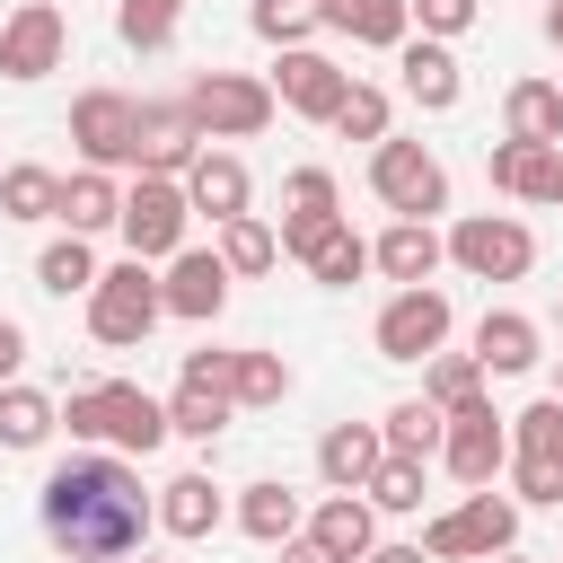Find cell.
Returning a JSON list of instances; mask_svg holds the SVG:
<instances>
[{
	"label": "cell",
	"instance_id": "6da1fadb",
	"mask_svg": "<svg viewBox=\"0 0 563 563\" xmlns=\"http://www.w3.org/2000/svg\"><path fill=\"white\" fill-rule=\"evenodd\" d=\"M35 519H44V537H53L70 563H132V554L150 545V528H158V501L141 493L132 457L79 449V457H62V466L35 484Z\"/></svg>",
	"mask_w": 563,
	"mask_h": 563
},
{
	"label": "cell",
	"instance_id": "7a4b0ae2",
	"mask_svg": "<svg viewBox=\"0 0 563 563\" xmlns=\"http://www.w3.org/2000/svg\"><path fill=\"white\" fill-rule=\"evenodd\" d=\"M62 422H70V440H88V449H114V457H150V449L167 440V396L132 387V378H97V387H70Z\"/></svg>",
	"mask_w": 563,
	"mask_h": 563
},
{
	"label": "cell",
	"instance_id": "3957f363",
	"mask_svg": "<svg viewBox=\"0 0 563 563\" xmlns=\"http://www.w3.org/2000/svg\"><path fill=\"white\" fill-rule=\"evenodd\" d=\"M167 317V299H158V273L141 264V255H123V264H106L97 273V290H88V334L106 343V352H132V343H150V325Z\"/></svg>",
	"mask_w": 563,
	"mask_h": 563
},
{
	"label": "cell",
	"instance_id": "277c9868",
	"mask_svg": "<svg viewBox=\"0 0 563 563\" xmlns=\"http://www.w3.org/2000/svg\"><path fill=\"white\" fill-rule=\"evenodd\" d=\"M176 106L194 114L202 141H255L273 123V79H255V70H202Z\"/></svg>",
	"mask_w": 563,
	"mask_h": 563
},
{
	"label": "cell",
	"instance_id": "5b68a950",
	"mask_svg": "<svg viewBox=\"0 0 563 563\" xmlns=\"http://www.w3.org/2000/svg\"><path fill=\"white\" fill-rule=\"evenodd\" d=\"M185 229H194L185 176H132V185H123V220H114L123 255H141V264H167V255L185 246Z\"/></svg>",
	"mask_w": 563,
	"mask_h": 563
},
{
	"label": "cell",
	"instance_id": "8992f818",
	"mask_svg": "<svg viewBox=\"0 0 563 563\" xmlns=\"http://www.w3.org/2000/svg\"><path fill=\"white\" fill-rule=\"evenodd\" d=\"M510 537H519V501L493 493V484H475L457 510H440V519L422 528V554H431V563H484V554H501Z\"/></svg>",
	"mask_w": 563,
	"mask_h": 563
},
{
	"label": "cell",
	"instance_id": "52a82bcc",
	"mask_svg": "<svg viewBox=\"0 0 563 563\" xmlns=\"http://www.w3.org/2000/svg\"><path fill=\"white\" fill-rule=\"evenodd\" d=\"M369 194L396 211V220H431V211H449V167L422 150V141H369Z\"/></svg>",
	"mask_w": 563,
	"mask_h": 563
},
{
	"label": "cell",
	"instance_id": "ba28073f",
	"mask_svg": "<svg viewBox=\"0 0 563 563\" xmlns=\"http://www.w3.org/2000/svg\"><path fill=\"white\" fill-rule=\"evenodd\" d=\"M440 246H449V264L475 273V282H528V264H537V238H528V220H510V211H466Z\"/></svg>",
	"mask_w": 563,
	"mask_h": 563
},
{
	"label": "cell",
	"instance_id": "9c48e42d",
	"mask_svg": "<svg viewBox=\"0 0 563 563\" xmlns=\"http://www.w3.org/2000/svg\"><path fill=\"white\" fill-rule=\"evenodd\" d=\"M449 325H457L449 290H440V282H413V290H396V299L378 308L369 343H378V361H431V352L449 343Z\"/></svg>",
	"mask_w": 563,
	"mask_h": 563
},
{
	"label": "cell",
	"instance_id": "30bf717a",
	"mask_svg": "<svg viewBox=\"0 0 563 563\" xmlns=\"http://www.w3.org/2000/svg\"><path fill=\"white\" fill-rule=\"evenodd\" d=\"M70 141H79V158L88 167H141V106L123 97V88H88L79 106H70Z\"/></svg>",
	"mask_w": 563,
	"mask_h": 563
},
{
	"label": "cell",
	"instance_id": "8fae6325",
	"mask_svg": "<svg viewBox=\"0 0 563 563\" xmlns=\"http://www.w3.org/2000/svg\"><path fill=\"white\" fill-rule=\"evenodd\" d=\"M440 466L475 493V484H493L501 466H510V422L493 413V396H475V405H457L449 422H440Z\"/></svg>",
	"mask_w": 563,
	"mask_h": 563
},
{
	"label": "cell",
	"instance_id": "7c38bea8",
	"mask_svg": "<svg viewBox=\"0 0 563 563\" xmlns=\"http://www.w3.org/2000/svg\"><path fill=\"white\" fill-rule=\"evenodd\" d=\"M62 53H70V18L53 0H18L0 18V79H44L62 70Z\"/></svg>",
	"mask_w": 563,
	"mask_h": 563
},
{
	"label": "cell",
	"instance_id": "4fadbf2b",
	"mask_svg": "<svg viewBox=\"0 0 563 563\" xmlns=\"http://www.w3.org/2000/svg\"><path fill=\"white\" fill-rule=\"evenodd\" d=\"M343 88H352V70H343L334 53H317V44H290V53L273 62V106H290L299 123H334Z\"/></svg>",
	"mask_w": 563,
	"mask_h": 563
},
{
	"label": "cell",
	"instance_id": "5bb4252c",
	"mask_svg": "<svg viewBox=\"0 0 563 563\" xmlns=\"http://www.w3.org/2000/svg\"><path fill=\"white\" fill-rule=\"evenodd\" d=\"M158 299H167V317L211 325V317L229 308V264H220V246H176V255L158 264Z\"/></svg>",
	"mask_w": 563,
	"mask_h": 563
},
{
	"label": "cell",
	"instance_id": "9a60e30c",
	"mask_svg": "<svg viewBox=\"0 0 563 563\" xmlns=\"http://www.w3.org/2000/svg\"><path fill=\"white\" fill-rule=\"evenodd\" d=\"M484 176L510 202H563V141H493Z\"/></svg>",
	"mask_w": 563,
	"mask_h": 563
},
{
	"label": "cell",
	"instance_id": "2e32d148",
	"mask_svg": "<svg viewBox=\"0 0 563 563\" xmlns=\"http://www.w3.org/2000/svg\"><path fill=\"white\" fill-rule=\"evenodd\" d=\"M396 79H405V97H413L422 114H449V106L466 97V70H457V53H449L440 35H405V44H396Z\"/></svg>",
	"mask_w": 563,
	"mask_h": 563
},
{
	"label": "cell",
	"instance_id": "e0dca14e",
	"mask_svg": "<svg viewBox=\"0 0 563 563\" xmlns=\"http://www.w3.org/2000/svg\"><path fill=\"white\" fill-rule=\"evenodd\" d=\"M246 194H255V185H246V158L202 141V150H194V167H185V202H194V220H211V229H220V220H238V211H246Z\"/></svg>",
	"mask_w": 563,
	"mask_h": 563
},
{
	"label": "cell",
	"instance_id": "ac0fdd59",
	"mask_svg": "<svg viewBox=\"0 0 563 563\" xmlns=\"http://www.w3.org/2000/svg\"><path fill=\"white\" fill-rule=\"evenodd\" d=\"M440 264H449V246H440V229H431V220H387V238L369 246V273H387L396 290L431 282Z\"/></svg>",
	"mask_w": 563,
	"mask_h": 563
},
{
	"label": "cell",
	"instance_id": "d6986e66",
	"mask_svg": "<svg viewBox=\"0 0 563 563\" xmlns=\"http://www.w3.org/2000/svg\"><path fill=\"white\" fill-rule=\"evenodd\" d=\"M537 343H545V334H537V317H519V308H484V317H475V361H484V378L537 369V361H545Z\"/></svg>",
	"mask_w": 563,
	"mask_h": 563
},
{
	"label": "cell",
	"instance_id": "ffe728a7",
	"mask_svg": "<svg viewBox=\"0 0 563 563\" xmlns=\"http://www.w3.org/2000/svg\"><path fill=\"white\" fill-rule=\"evenodd\" d=\"M299 528H308V537H317L334 563H361V554L378 545V510H369V493H325V501H317Z\"/></svg>",
	"mask_w": 563,
	"mask_h": 563
},
{
	"label": "cell",
	"instance_id": "44dd1931",
	"mask_svg": "<svg viewBox=\"0 0 563 563\" xmlns=\"http://www.w3.org/2000/svg\"><path fill=\"white\" fill-rule=\"evenodd\" d=\"M378 457H387L378 422H334V431L317 440V475H325V493H361V484L378 475Z\"/></svg>",
	"mask_w": 563,
	"mask_h": 563
},
{
	"label": "cell",
	"instance_id": "7402d4cb",
	"mask_svg": "<svg viewBox=\"0 0 563 563\" xmlns=\"http://www.w3.org/2000/svg\"><path fill=\"white\" fill-rule=\"evenodd\" d=\"M194 150H202V132L185 106H141V167L132 176H185Z\"/></svg>",
	"mask_w": 563,
	"mask_h": 563
},
{
	"label": "cell",
	"instance_id": "603a6c76",
	"mask_svg": "<svg viewBox=\"0 0 563 563\" xmlns=\"http://www.w3.org/2000/svg\"><path fill=\"white\" fill-rule=\"evenodd\" d=\"M53 220H62V229H79V238H106V229L123 220V185H114L106 167H79V176H62Z\"/></svg>",
	"mask_w": 563,
	"mask_h": 563
},
{
	"label": "cell",
	"instance_id": "cb8c5ba5",
	"mask_svg": "<svg viewBox=\"0 0 563 563\" xmlns=\"http://www.w3.org/2000/svg\"><path fill=\"white\" fill-rule=\"evenodd\" d=\"M220 519H229V501H220V484H211V475H176V484H158V528H167V537L202 545Z\"/></svg>",
	"mask_w": 563,
	"mask_h": 563
},
{
	"label": "cell",
	"instance_id": "d4e9b609",
	"mask_svg": "<svg viewBox=\"0 0 563 563\" xmlns=\"http://www.w3.org/2000/svg\"><path fill=\"white\" fill-rule=\"evenodd\" d=\"M501 141H563V88L554 79H510L501 88Z\"/></svg>",
	"mask_w": 563,
	"mask_h": 563
},
{
	"label": "cell",
	"instance_id": "484cf974",
	"mask_svg": "<svg viewBox=\"0 0 563 563\" xmlns=\"http://www.w3.org/2000/svg\"><path fill=\"white\" fill-rule=\"evenodd\" d=\"M53 431H62V405H53L44 387L9 378V387H0V449H44Z\"/></svg>",
	"mask_w": 563,
	"mask_h": 563
},
{
	"label": "cell",
	"instance_id": "4316f807",
	"mask_svg": "<svg viewBox=\"0 0 563 563\" xmlns=\"http://www.w3.org/2000/svg\"><path fill=\"white\" fill-rule=\"evenodd\" d=\"M97 273H106V264H97V246H88L79 229H62V238L35 255V290H53V299H70V290L88 299V290H97Z\"/></svg>",
	"mask_w": 563,
	"mask_h": 563
},
{
	"label": "cell",
	"instance_id": "83f0119b",
	"mask_svg": "<svg viewBox=\"0 0 563 563\" xmlns=\"http://www.w3.org/2000/svg\"><path fill=\"white\" fill-rule=\"evenodd\" d=\"M238 528H246L255 545H282V537H299V493H290L282 475L246 484V493H238Z\"/></svg>",
	"mask_w": 563,
	"mask_h": 563
},
{
	"label": "cell",
	"instance_id": "f1b7e54d",
	"mask_svg": "<svg viewBox=\"0 0 563 563\" xmlns=\"http://www.w3.org/2000/svg\"><path fill=\"white\" fill-rule=\"evenodd\" d=\"M220 264H229V282H255V273H273V264H282V238H273V220H255V211L220 220Z\"/></svg>",
	"mask_w": 563,
	"mask_h": 563
},
{
	"label": "cell",
	"instance_id": "f546056e",
	"mask_svg": "<svg viewBox=\"0 0 563 563\" xmlns=\"http://www.w3.org/2000/svg\"><path fill=\"white\" fill-rule=\"evenodd\" d=\"M290 396V361L282 352H229V405L238 413H264Z\"/></svg>",
	"mask_w": 563,
	"mask_h": 563
},
{
	"label": "cell",
	"instance_id": "4dcf8cb0",
	"mask_svg": "<svg viewBox=\"0 0 563 563\" xmlns=\"http://www.w3.org/2000/svg\"><path fill=\"white\" fill-rule=\"evenodd\" d=\"M229 396L220 387H176L167 396V440H194V449H220V431H229Z\"/></svg>",
	"mask_w": 563,
	"mask_h": 563
},
{
	"label": "cell",
	"instance_id": "1f68e13d",
	"mask_svg": "<svg viewBox=\"0 0 563 563\" xmlns=\"http://www.w3.org/2000/svg\"><path fill=\"white\" fill-rule=\"evenodd\" d=\"M440 422H449V413H440L431 396H405V405H387L378 440H387V457H422V466H431V457H440Z\"/></svg>",
	"mask_w": 563,
	"mask_h": 563
},
{
	"label": "cell",
	"instance_id": "d6a6232c",
	"mask_svg": "<svg viewBox=\"0 0 563 563\" xmlns=\"http://www.w3.org/2000/svg\"><path fill=\"white\" fill-rule=\"evenodd\" d=\"M510 457L563 475V396H537L528 413H510Z\"/></svg>",
	"mask_w": 563,
	"mask_h": 563
},
{
	"label": "cell",
	"instance_id": "836d02e7",
	"mask_svg": "<svg viewBox=\"0 0 563 563\" xmlns=\"http://www.w3.org/2000/svg\"><path fill=\"white\" fill-rule=\"evenodd\" d=\"M369 273V238H352V220H334L317 246H308V282H325V290H352Z\"/></svg>",
	"mask_w": 563,
	"mask_h": 563
},
{
	"label": "cell",
	"instance_id": "e575fe53",
	"mask_svg": "<svg viewBox=\"0 0 563 563\" xmlns=\"http://www.w3.org/2000/svg\"><path fill=\"white\" fill-rule=\"evenodd\" d=\"M422 396H431L440 413L475 405V396H484V361H475V352H449V343H440V352L422 361Z\"/></svg>",
	"mask_w": 563,
	"mask_h": 563
},
{
	"label": "cell",
	"instance_id": "d590c367",
	"mask_svg": "<svg viewBox=\"0 0 563 563\" xmlns=\"http://www.w3.org/2000/svg\"><path fill=\"white\" fill-rule=\"evenodd\" d=\"M176 26H185V0H114V35L132 53H167Z\"/></svg>",
	"mask_w": 563,
	"mask_h": 563
},
{
	"label": "cell",
	"instance_id": "8d00e7d4",
	"mask_svg": "<svg viewBox=\"0 0 563 563\" xmlns=\"http://www.w3.org/2000/svg\"><path fill=\"white\" fill-rule=\"evenodd\" d=\"M343 35L369 44V53H396V44L413 35V9H405V0H352V9H343Z\"/></svg>",
	"mask_w": 563,
	"mask_h": 563
},
{
	"label": "cell",
	"instance_id": "74e56055",
	"mask_svg": "<svg viewBox=\"0 0 563 563\" xmlns=\"http://www.w3.org/2000/svg\"><path fill=\"white\" fill-rule=\"evenodd\" d=\"M53 202H62L53 167H9L0 176V220H53Z\"/></svg>",
	"mask_w": 563,
	"mask_h": 563
},
{
	"label": "cell",
	"instance_id": "f35d334b",
	"mask_svg": "<svg viewBox=\"0 0 563 563\" xmlns=\"http://www.w3.org/2000/svg\"><path fill=\"white\" fill-rule=\"evenodd\" d=\"M361 493H369V510H396V519L422 510V457H378V475Z\"/></svg>",
	"mask_w": 563,
	"mask_h": 563
},
{
	"label": "cell",
	"instance_id": "ab89813d",
	"mask_svg": "<svg viewBox=\"0 0 563 563\" xmlns=\"http://www.w3.org/2000/svg\"><path fill=\"white\" fill-rule=\"evenodd\" d=\"M334 132H343V141H387V88L352 79V88H343V106H334Z\"/></svg>",
	"mask_w": 563,
	"mask_h": 563
},
{
	"label": "cell",
	"instance_id": "60d3db41",
	"mask_svg": "<svg viewBox=\"0 0 563 563\" xmlns=\"http://www.w3.org/2000/svg\"><path fill=\"white\" fill-rule=\"evenodd\" d=\"M246 26H255L264 44H282V53H290V44H308V35H317V9H308V0H255V9H246Z\"/></svg>",
	"mask_w": 563,
	"mask_h": 563
},
{
	"label": "cell",
	"instance_id": "b9f144b4",
	"mask_svg": "<svg viewBox=\"0 0 563 563\" xmlns=\"http://www.w3.org/2000/svg\"><path fill=\"white\" fill-rule=\"evenodd\" d=\"M405 9H413V35H440V44H457L484 18V0H405Z\"/></svg>",
	"mask_w": 563,
	"mask_h": 563
},
{
	"label": "cell",
	"instance_id": "7bdbcfd3",
	"mask_svg": "<svg viewBox=\"0 0 563 563\" xmlns=\"http://www.w3.org/2000/svg\"><path fill=\"white\" fill-rule=\"evenodd\" d=\"M282 202H290V211H343V194H334L325 167H290V176H282Z\"/></svg>",
	"mask_w": 563,
	"mask_h": 563
},
{
	"label": "cell",
	"instance_id": "ee69618b",
	"mask_svg": "<svg viewBox=\"0 0 563 563\" xmlns=\"http://www.w3.org/2000/svg\"><path fill=\"white\" fill-rule=\"evenodd\" d=\"M334 220H343V211H282V229H273V238H282V255H299V264H308V246H317Z\"/></svg>",
	"mask_w": 563,
	"mask_h": 563
},
{
	"label": "cell",
	"instance_id": "f6af8a7d",
	"mask_svg": "<svg viewBox=\"0 0 563 563\" xmlns=\"http://www.w3.org/2000/svg\"><path fill=\"white\" fill-rule=\"evenodd\" d=\"M176 387H220V396H229V352H185Z\"/></svg>",
	"mask_w": 563,
	"mask_h": 563
},
{
	"label": "cell",
	"instance_id": "bcb514c9",
	"mask_svg": "<svg viewBox=\"0 0 563 563\" xmlns=\"http://www.w3.org/2000/svg\"><path fill=\"white\" fill-rule=\"evenodd\" d=\"M18 369H26V325H18V317H0V387H9Z\"/></svg>",
	"mask_w": 563,
	"mask_h": 563
},
{
	"label": "cell",
	"instance_id": "7dc6e473",
	"mask_svg": "<svg viewBox=\"0 0 563 563\" xmlns=\"http://www.w3.org/2000/svg\"><path fill=\"white\" fill-rule=\"evenodd\" d=\"M273 554H282V563H334V554H325V545H317V537H308V528H299V537H282V545H273Z\"/></svg>",
	"mask_w": 563,
	"mask_h": 563
},
{
	"label": "cell",
	"instance_id": "c3c4849f",
	"mask_svg": "<svg viewBox=\"0 0 563 563\" xmlns=\"http://www.w3.org/2000/svg\"><path fill=\"white\" fill-rule=\"evenodd\" d=\"M361 563H431V554H422V545H396V537H378Z\"/></svg>",
	"mask_w": 563,
	"mask_h": 563
},
{
	"label": "cell",
	"instance_id": "681fc988",
	"mask_svg": "<svg viewBox=\"0 0 563 563\" xmlns=\"http://www.w3.org/2000/svg\"><path fill=\"white\" fill-rule=\"evenodd\" d=\"M308 9H317V26H334V35H343V9H352V0H308Z\"/></svg>",
	"mask_w": 563,
	"mask_h": 563
},
{
	"label": "cell",
	"instance_id": "f907efd6",
	"mask_svg": "<svg viewBox=\"0 0 563 563\" xmlns=\"http://www.w3.org/2000/svg\"><path fill=\"white\" fill-rule=\"evenodd\" d=\"M545 44H563V0H545Z\"/></svg>",
	"mask_w": 563,
	"mask_h": 563
},
{
	"label": "cell",
	"instance_id": "816d5d0a",
	"mask_svg": "<svg viewBox=\"0 0 563 563\" xmlns=\"http://www.w3.org/2000/svg\"><path fill=\"white\" fill-rule=\"evenodd\" d=\"M484 563H528V554H510V545H501V554H484Z\"/></svg>",
	"mask_w": 563,
	"mask_h": 563
},
{
	"label": "cell",
	"instance_id": "f5cc1de1",
	"mask_svg": "<svg viewBox=\"0 0 563 563\" xmlns=\"http://www.w3.org/2000/svg\"><path fill=\"white\" fill-rule=\"evenodd\" d=\"M132 563H167V554H150V545H141V554H132Z\"/></svg>",
	"mask_w": 563,
	"mask_h": 563
},
{
	"label": "cell",
	"instance_id": "db71d44e",
	"mask_svg": "<svg viewBox=\"0 0 563 563\" xmlns=\"http://www.w3.org/2000/svg\"><path fill=\"white\" fill-rule=\"evenodd\" d=\"M554 396H563V369H554Z\"/></svg>",
	"mask_w": 563,
	"mask_h": 563
},
{
	"label": "cell",
	"instance_id": "11a10c76",
	"mask_svg": "<svg viewBox=\"0 0 563 563\" xmlns=\"http://www.w3.org/2000/svg\"><path fill=\"white\" fill-rule=\"evenodd\" d=\"M554 325H563V308H554Z\"/></svg>",
	"mask_w": 563,
	"mask_h": 563
},
{
	"label": "cell",
	"instance_id": "9f6ffc18",
	"mask_svg": "<svg viewBox=\"0 0 563 563\" xmlns=\"http://www.w3.org/2000/svg\"><path fill=\"white\" fill-rule=\"evenodd\" d=\"M554 563H563V554H554Z\"/></svg>",
	"mask_w": 563,
	"mask_h": 563
},
{
	"label": "cell",
	"instance_id": "6f0895ef",
	"mask_svg": "<svg viewBox=\"0 0 563 563\" xmlns=\"http://www.w3.org/2000/svg\"><path fill=\"white\" fill-rule=\"evenodd\" d=\"M554 88H563V79H554Z\"/></svg>",
	"mask_w": 563,
	"mask_h": 563
}]
</instances>
